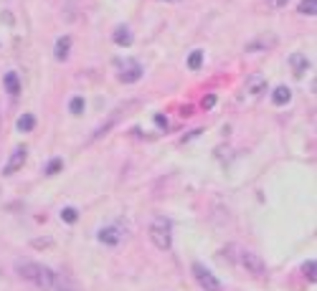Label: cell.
Wrapping results in <instances>:
<instances>
[{"mask_svg":"<svg viewBox=\"0 0 317 291\" xmlns=\"http://www.w3.org/2000/svg\"><path fill=\"white\" fill-rule=\"evenodd\" d=\"M15 271H18L20 279L36 284L38 289H51L56 284V274L51 271L49 266H41L36 261H18L15 263Z\"/></svg>","mask_w":317,"mask_h":291,"instance_id":"6da1fadb","label":"cell"},{"mask_svg":"<svg viewBox=\"0 0 317 291\" xmlns=\"http://www.w3.org/2000/svg\"><path fill=\"white\" fill-rule=\"evenodd\" d=\"M150 241L155 243V248L160 251H170V245H173V226H170V220L158 215L153 223H150Z\"/></svg>","mask_w":317,"mask_h":291,"instance_id":"7a4b0ae2","label":"cell"},{"mask_svg":"<svg viewBox=\"0 0 317 291\" xmlns=\"http://www.w3.org/2000/svg\"><path fill=\"white\" fill-rule=\"evenodd\" d=\"M193 276H196V281L201 284L203 291H221V289H223V284H221L213 274H211L203 263H193Z\"/></svg>","mask_w":317,"mask_h":291,"instance_id":"3957f363","label":"cell"},{"mask_svg":"<svg viewBox=\"0 0 317 291\" xmlns=\"http://www.w3.org/2000/svg\"><path fill=\"white\" fill-rule=\"evenodd\" d=\"M117 79H119L122 84H135V81H140V79H142V66H140L137 61H132V58L122 61V63H119Z\"/></svg>","mask_w":317,"mask_h":291,"instance_id":"277c9868","label":"cell"},{"mask_svg":"<svg viewBox=\"0 0 317 291\" xmlns=\"http://www.w3.org/2000/svg\"><path fill=\"white\" fill-rule=\"evenodd\" d=\"M241 266L246 268L249 274H254V276H264V274H266V261H264L259 253L244 251V253H241Z\"/></svg>","mask_w":317,"mask_h":291,"instance_id":"5b68a950","label":"cell"},{"mask_svg":"<svg viewBox=\"0 0 317 291\" xmlns=\"http://www.w3.org/2000/svg\"><path fill=\"white\" fill-rule=\"evenodd\" d=\"M26 160H28V149H26V147H15V149L10 152L8 162L3 165V175H13V172H18L20 167L26 165Z\"/></svg>","mask_w":317,"mask_h":291,"instance_id":"8992f818","label":"cell"},{"mask_svg":"<svg viewBox=\"0 0 317 291\" xmlns=\"http://www.w3.org/2000/svg\"><path fill=\"white\" fill-rule=\"evenodd\" d=\"M97 238H99V243H104V245H119V243H122V231L114 228V226H109V228H102Z\"/></svg>","mask_w":317,"mask_h":291,"instance_id":"52a82bcc","label":"cell"},{"mask_svg":"<svg viewBox=\"0 0 317 291\" xmlns=\"http://www.w3.org/2000/svg\"><path fill=\"white\" fill-rule=\"evenodd\" d=\"M274 43H277V36H262V38H257V41H251V43H246V53H257V51H266V48H271Z\"/></svg>","mask_w":317,"mask_h":291,"instance_id":"ba28073f","label":"cell"},{"mask_svg":"<svg viewBox=\"0 0 317 291\" xmlns=\"http://www.w3.org/2000/svg\"><path fill=\"white\" fill-rule=\"evenodd\" d=\"M246 92H251L254 97L264 94V92H266V79H264V76H259V74L249 76V81H246Z\"/></svg>","mask_w":317,"mask_h":291,"instance_id":"9c48e42d","label":"cell"},{"mask_svg":"<svg viewBox=\"0 0 317 291\" xmlns=\"http://www.w3.org/2000/svg\"><path fill=\"white\" fill-rule=\"evenodd\" d=\"M69 51H71V38H69V36H61V38L56 41V48H53L56 61H66V58H69Z\"/></svg>","mask_w":317,"mask_h":291,"instance_id":"30bf717a","label":"cell"},{"mask_svg":"<svg viewBox=\"0 0 317 291\" xmlns=\"http://www.w3.org/2000/svg\"><path fill=\"white\" fill-rule=\"evenodd\" d=\"M271 101L277 104V106L289 104V101H292V89H289V86H277V89L271 92Z\"/></svg>","mask_w":317,"mask_h":291,"instance_id":"8fae6325","label":"cell"},{"mask_svg":"<svg viewBox=\"0 0 317 291\" xmlns=\"http://www.w3.org/2000/svg\"><path fill=\"white\" fill-rule=\"evenodd\" d=\"M289 63H292V69H294V74H297V76H302L310 69V61H307L305 53H292L289 56Z\"/></svg>","mask_w":317,"mask_h":291,"instance_id":"7c38bea8","label":"cell"},{"mask_svg":"<svg viewBox=\"0 0 317 291\" xmlns=\"http://www.w3.org/2000/svg\"><path fill=\"white\" fill-rule=\"evenodd\" d=\"M114 43H117V46H132V31L124 28V26H119V28L114 31Z\"/></svg>","mask_w":317,"mask_h":291,"instance_id":"4fadbf2b","label":"cell"},{"mask_svg":"<svg viewBox=\"0 0 317 291\" xmlns=\"http://www.w3.org/2000/svg\"><path fill=\"white\" fill-rule=\"evenodd\" d=\"M201 63H203V51H198V48H196L193 53L188 56V69H190V71H198V69H201Z\"/></svg>","mask_w":317,"mask_h":291,"instance_id":"5bb4252c","label":"cell"},{"mask_svg":"<svg viewBox=\"0 0 317 291\" xmlns=\"http://www.w3.org/2000/svg\"><path fill=\"white\" fill-rule=\"evenodd\" d=\"M33 127H36V117H33V114L18 117V129H20V132H31Z\"/></svg>","mask_w":317,"mask_h":291,"instance_id":"9a60e30c","label":"cell"},{"mask_svg":"<svg viewBox=\"0 0 317 291\" xmlns=\"http://www.w3.org/2000/svg\"><path fill=\"white\" fill-rule=\"evenodd\" d=\"M5 86H8V92H10L13 97H15V94L20 92V84H18V76H15L13 71H8V74H5Z\"/></svg>","mask_w":317,"mask_h":291,"instance_id":"2e32d148","label":"cell"},{"mask_svg":"<svg viewBox=\"0 0 317 291\" xmlns=\"http://www.w3.org/2000/svg\"><path fill=\"white\" fill-rule=\"evenodd\" d=\"M300 13L312 18L317 13V0H302V3H300Z\"/></svg>","mask_w":317,"mask_h":291,"instance_id":"e0dca14e","label":"cell"},{"mask_svg":"<svg viewBox=\"0 0 317 291\" xmlns=\"http://www.w3.org/2000/svg\"><path fill=\"white\" fill-rule=\"evenodd\" d=\"M61 220L63 223H76L79 220V210L76 208H63L61 210Z\"/></svg>","mask_w":317,"mask_h":291,"instance_id":"ac0fdd59","label":"cell"},{"mask_svg":"<svg viewBox=\"0 0 317 291\" xmlns=\"http://www.w3.org/2000/svg\"><path fill=\"white\" fill-rule=\"evenodd\" d=\"M114 122H117V117H112L109 122H104V124H102V127H99V129H97V132L92 134V140H99V137H102V134H107V132H109V129L114 127Z\"/></svg>","mask_w":317,"mask_h":291,"instance_id":"d6986e66","label":"cell"},{"mask_svg":"<svg viewBox=\"0 0 317 291\" xmlns=\"http://www.w3.org/2000/svg\"><path fill=\"white\" fill-rule=\"evenodd\" d=\"M302 271H305V276H307V279H310L312 284L317 281V274H315V258H310V261H307V263L302 266Z\"/></svg>","mask_w":317,"mask_h":291,"instance_id":"ffe728a7","label":"cell"},{"mask_svg":"<svg viewBox=\"0 0 317 291\" xmlns=\"http://www.w3.org/2000/svg\"><path fill=\"white\" fill-rule=\"evenodd\" d=\"M84 106H87V104H84V99H81V97H74V99H71V104H69L71 114H81V111H84Z\"/></svg>","mask_w":317,"mask_h":291,"instance_id":"44dd1931","label":"cell"},{"mask_svg":"<svg viewBox=\"0 0 317 291\" xmlns=\"http://www.w3.org/2000/svg\"><path fill=\"white\" fill-rule=\"evenodd\" d=\"M61 167H63V160H51L49 165H46V175H56V172H61Z\"/></svg>","mask_w":317,"mask_h":291,"instance_id":"7402d4cb","label":"cell"},{"mask_svg":"<svg viewBox=\"0 0 317 291\" xmlns=\"http://www.w3.org/2000/svg\"><path fill=\"white\" fill-rule=\"evenodd\" d=\"M201 106H203V109H213V106H216V94H206L203 101H201Z\"/></svg>","mask_w":317,"mask_h":291,"instance_id":"603a6c76","label":"cell"},{"mask_svg":"<svg viewBox=\"0 0 317 291\" xmlns=\"http://www.w3.org/2000/svg\"><path fill=\"white\" fill-rule=\"evenodd\" d=\"M287 3H289V0H266V5H269V8H274V10L287 8Z\"/></svg>","mask_w":317,"mask_h":291,"instance_id":"cb8c5ba5","label":"cell"},{"mask_svg":"<svg viewBox=\"0 0 317 291\" xmlns=\"http://www.w3.org/2000/svg\"><path fill=\"white\" fill-rule=\"evenodd\" d=\"M155 124H158V127H167V117H162V114H155Z\"/></svg>","mask_w":317,"mask_h":291,"instance_id":"d4e9b609","label":"cell"},{"mask_svg":"<svg viewBox=\"0 0 317 291\" xmlns=\"http://www.w3.org/2000/svg\"><path fill=\"white\" fill-rule=\"evenodd\" d=\"M162 3H180V0H162Z\"/></svg>","mask_w":317,"mask_h":291,"instance_id":"484cf974","label":"cell"}]
</instances>
